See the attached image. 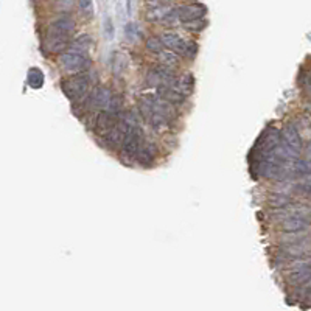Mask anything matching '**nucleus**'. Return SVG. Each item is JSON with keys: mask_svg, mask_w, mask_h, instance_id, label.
Listing matches in <instances>:
<instances>
[{"mask_svg": "<svg viewBox=\"0 0 311 311\" xmlns=\"http://www.w3.org/2000/svg\"><path fill=\"white\" fill-rule=\"evenodd\" d=\"M160 39H162V42H164V47L176 51L178 55H184L185 53L187 42L184 41L182 36L175 33V31H164V33L160 35Z\"/></svg>", "mask_w": 311, "mask_h": 311, "instance_id": "nucleus-9", "label": "nucleus"}, {"mask_svg": "<svg viewBox=\"0 0 311 311\" xmlns=\"http://www.w3.org/2000/svg\"><path fill=\"white\" fill-rule=\"evenodd\" d=\"M288 282L291 285L300 286L311 282V263L310 262H296L288 272Z\"/></svg>", "mask_w": 311, "mask_h": 311, "instance_id": "nucleus-6", "label": "nucleus"}, {"mask_svg": "<svg viewBox=\"0 0 311 311\" xmlns=\"http://www.w3.org/2000/svg\"><path fill=\"white\" fill-rule=\"evenodd\" d=\"M184 28L188 31H202L204 30V22L201 19L191 20V22H184Z\"/></svg>", "mask_w": 311, "mask_h": 311, "instance_id": "nucleus-20", "label": "nucleus"}, {"mask_svg": "<svg viewBox=\"0 0 311 311\" xmlns=\"http://www.w3.org/2000/svg\"><path fill=\"white\" fill-rule=\"evenodd\" d=\"M78 6L84 14L92 16V13H93V2L92 0H78Z\"/></svg>", "mask_w": 311, "mask_h": 311, "instance_id": "nucleus-19", "label": "nucleus"}, {"mask_svg": "<svg viewBox=\"0 0 311 311\" xmlns=\"http://www.w3.org/2000/svg\"><path fill=\"white\" fill-rule=\"evenodd\" d=\"M143 131L140 130V126H134L131 128L128 134L125 135V140L122 143V156L123 157H135L138 149H140L143 143Z\"/></svg>", "mask_w": 311, "mask_h": 311, "instance_id": "nucleus-5", "label": "nucleus"}, {"mask_svg": "<svg viewBox=\"0 0 311 311\" xmlns=\"http://www.w3.org/2000/svg\"><path fill=\"white\" fill-rule=\"evenodd\" d=\"M111 100H112V92L108 88H98L90 95V104L98 109H108Z\"/></svg>", "mask_w": 311, "mask_h": 311, "instance_id": "nucleus-10", "label": "nucleus"}, {"mask_svg": "<svg viewBox=\"0 0 311 311\" xmlns=\"http://www.w3.org/2000/svg\"><path fill=\"white\" fill-rule=\"evenodd\" d=\"M92 44H93L92 36H89V35H81V36H78L77 39H75V41L72 42V48L86 53V51H88V50L90 48Z\"/></svg>", "mask_w": 311, "mask_h": 311, "instance_id": "nucleus-15", "label": "nucleus"}, {"mask_svg": "<svg viewBox=\"0 0 311 311\" xmlns=\"http://www.w3.org/2000/svg\"><path fill=\"white\" fill-rule=\"evenodd\" d=\"M204 14H206V8H204L201 3H190V5H184L178 9V17L182 24L184 22H191V20H198L202 19Z\"/></svg>", "mask_w": 311, "mask_h": 311, "instance_id": "nucleus-8", "label": "nucleus"}, {"mask_svg": "<svg viewBox=\"0 0 311 311\" xmlns=\"http://www.w3.org/2000/svg\"><path fill=\"white\" fill-rule=\"evenodd\" d=\"M92 80L89 78V75L80 73L77 77H73L67 81L62 83V90L70 100H80L84 95H88V92L92 88Z\"/></svg>", "mask_w": 311, "mask_h": 311, "instance_id": "nucleus-2", "label": "nucleus"}, {"mask_svg": "<svg viewBox=\"0 0 311 311\" xmlns=\"http://www.w3.org/2000/svg\"><path fill=\"white\" fill-rule=\"evenodd\" d=\"M193 84H195V81H193V75L191 73H184L180 78H178L176 90L180 92L184 96H187L193 92Z\"/></svg>", "mask_w": 311, "mask_h": 311, "instance_id": "nucleus-12", "label": "nucleus"}, {"mask_svg": "<svg viewBox=\"0 0 311 311\" xmlns=\"http://www.w3.org/2000/svg\"><path fill=\"white\" fill-rule=\"evenodd\" d=\"M122 106H123V103H122V98H120V96H114V95H112V100H111V103H109L108 109H106V111H109L111 114L119 115L120 111H122Z\"/></svg>", "mask_w": 311, "mask_h": 311, "instance_id": "nucleus-18", "label": "nucleus"}, {"mask_svg": "<svg viewBox=\"0 0 311 311\" xmlns=\"http://www.w3.org/2000/svg\"><path fill=\"white\" fill-rule=\"evenodd\" d=\"M196 51H198V45L195 44V42H193V41L187 42V47H185V53H184V55L187 58H195L196 56Z\"/></svg>", "mask_w": 311, "mask_h": 311, "instance_id": "nucleus-21", "label": "nucleus"}, {"mask_svg": "<svg viewBox=\"0 0 311 311\" xmlns=\"http://www.w3.org/2000/svg\"><path fill=\"white\" fill-rule=\"evenodd\" d=\"M154 154H156V146L151 142H143L135 157H137L138 162L149 164V162H153Z\"/></svg>", "mask_w": 311, "mask_h": 311, "instance_id": "nucleus-11", "label": "nucleus"}, {"mask_svg": "<svg viewBox=\"0 0 311 311\" xmlns=\"http://www.w3.org/2000/svg\"><path fill=\"white\" fill-rule=\"evenodd\" d=\"M159 61L162 66L168 67V69H173L178 66V62H179V56H178V53L176 51H160L159 53Z\"/></svg>", "mask_w": 311, "mask_h": 311, "instance_id": "nucleus-14", "label": "nucleus"}, {"mask_svg": "<svg viewBox=\"0 0 311 311\" xmlns=\"http://www.w3.org/2000/svg\"><path fill=\"white\" fill-rule=\"evenodd\" d=\"M307 153H308V157L311 159V142H310V145H308V148H307Z\"/></svg>", "mask_w": 311, "mask_h": 311, "instance_id": "nucleus-24", "label": "nucleus"}, {"mask_svg": "<svg viewBox=\"0 0 311 311\" xmlns=\"http://www.w3.org/2000/svg\"><path fill=\"white\" fill-rule=\"evenodd\" d=\"M267 202H269V206L274 209H282V207L288 206V204H291V198L288 195H283V193H277V195L269 196Z\"/></svg>", "mask_w": 311, "mask_h": 311, "instance_id": "nucleus-17", "label": "nucleus"}, {"mask_svg": "<svg viewBox=\"0 0 311 311\" xmlns=\"http://www.w3.org/2000/svg\"><path fill=\"white\" fill-rule=\"evenodd\" d=\"M27 81L31 89H41L42 86H44V73H42L41 69H36V67L30 69Z\"/></svg>", "mask_w": 311, "mask_h": 311, "instance_id": "nucleus-13", "label": "nucleus"}, {"mask_svg": "<svg viewBox=\"0 0 311 311\" xmlns=\"http://www.w3.org/2000/svg\"><path fill=\"white\" fill-rule=\"evenodd\" d=\"M145 47L149 53H156L159 55L160 51H164V42L160 36H149L145 42Z\"/></svg>", "mask_w": 311, "mask_h": 311, "instance_id": "nucleus-16", "label": "nucleus"}, {"mask_svg": "<svg viewBox=\"0 0 311 311\" xmlns=\"http://www.w3.org/2000/svg\"><path fill=\"white\" fill-rule=\"evenodd\" d=\"M75 20L70 16H62L56 19L48 28L47 35V44L51 51H61L66 48V45L70 42V38L75 31Z\"/></svg>", "mask_w": 311, "mask_h": 311, "instance_id": "nucleus-1", "label": "nucleus"}, {"mask_svg": "<svg viewBox=\"0 0 311 311\" xmlns=\"http://www.w3.org/2000/svg\"><path fill=\"white\" fill-rule=\"evenodd\" d=\"M106 33H108L109 38H112V22H111V19H106Z\"/></svg>", "mask_w": 311, "mask_h": 311, "instance_id": "nucleus-23", "label": "nucleus"}, {"mask_svg": "<svg viewBox=\"0 0 311 311\" xmlns=\"http://www.w3.org/2000/svg\"><path fill=\"white\" fill-rule=\"evenodd\" d=\"M311 221L308 217H288L282 220V230L286 233H300L307 229H310Z\"/></svg>", "mask_w": 311, "mask_h": 311, "instance_id": "nucleus-7", "label": "nucleus"}, {"mask_svg": "<svg viewBox=\"0 0 311 311\" xmlns=\"http://www.w3.org/2000/svg\"><path fill=\"white\" fill-rule=\"evenodd\" d=\"M59 64H61V67L64 70L81 73L83 70H86L89 67L90 59H89L88 55H86V53L72 48L70 51L62 53V55L59 56Z\"/></svg>", "mask_w": 311, "mask_h": 311, "instance_id": "nucleus-3", "label": "nucleus"}, {"mask_svg": "<svg viewBox=\"0 0 311 311\" xmlns=\"http://www.w3.org/2000/svg\"><path fill=\"white\" fill-rule=\"evenodd\" d=\"M280 135H282L280 143L286 149V153L293 159H297L300 156V151H302V138H300V134L296 130V126L286 125Z\"/></svg>", "mask_w": 311, "mask_h": 311, "instance_id": "nucleus-4", "label": "nucleus"}, {"mask_svg": "<svg viewBox=\"0 0 311 311\" xmlns=\"http://www.w3.org/2000/svg\"><path fill=\"white\" fill-rule=\"evenodd\" d=\"M170 0H146L148 6H159V5H167Z\"/></svg>", "mask_w": 311, "mask_h": 311, "instance_id": "nucleus-22", "label": "nucleus"}]
</instances>
